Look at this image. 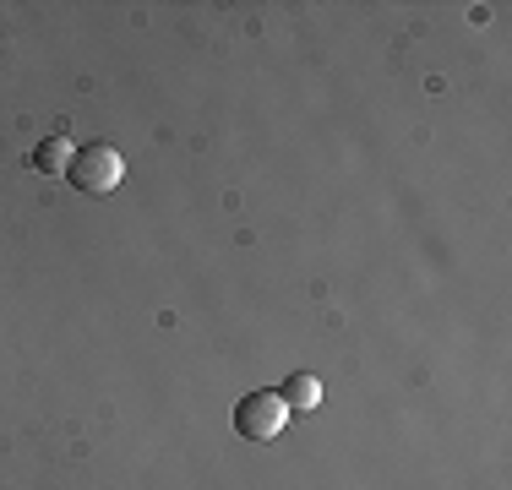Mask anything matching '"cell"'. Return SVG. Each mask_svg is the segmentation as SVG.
<instances>
[{
    "label": "cell",
    "mask_w": 512,
    "mask_h": 490,
    "mask_svg": "<svg viewBox=\"0 0 512 490\" xmlns=\"http://www.w3.org/2000/svg\"><path fill=\"white\" fill-rule=\"evenodd\" d=\"M120 175H126V158H120L109 142L77 147V158H71V169H66V180L77 191H88V196H109L120 186Z\"/></svg>",
    "instance_id": "cell-1"
},
{
    "label": "cell",
    "mask_w": 512,
    "mask_h": 490,
    "mask_svg": "<svg viewBox=\"0 0 512 490\" xmlns=\"http://www.w3.org/2000/svg\"><path fill=\"white\" fill-rule=\"evenodd\" d=\"M71 158H77V142H71V137H50V142H39V147H33V158H28V164L39 169V175H66V169H71Z\"/></svg>",
    "instance_id": "cell-3"
},
{
    "label": "cell",
    "mask_w": 512,
    "mask_h": 490,
    "mask_svg": "<svg viewBox=\"0 0 512 490\" xmlns=\"http://www.w3.org/2000/svg\"><path fill=\"white\" fill-rule=\"evenodd\" d=\"M289 425V409H284V398L278 392H246V398L235 403V431L246 436V441H273L278 431Z\"/></svg>",
    "instance_id": "cell-2"
},
{
    "label": "cell",
    "mask_w": 512,
    "mask_h": 490,
    "mask_svg": "<svg viewBox=\"0 0 512 490\" xmlns=\"http://www.w3.org/2000/svg\"><path fill=\"white\" fill-rule=\"evenodd\" d=\"M278 398H284L289 414H311L316 403H322V382H316V376H306V371H295L284 387H278Z\"/></svg>",
    "instance_id": "cell-4"
}]
</instances>
